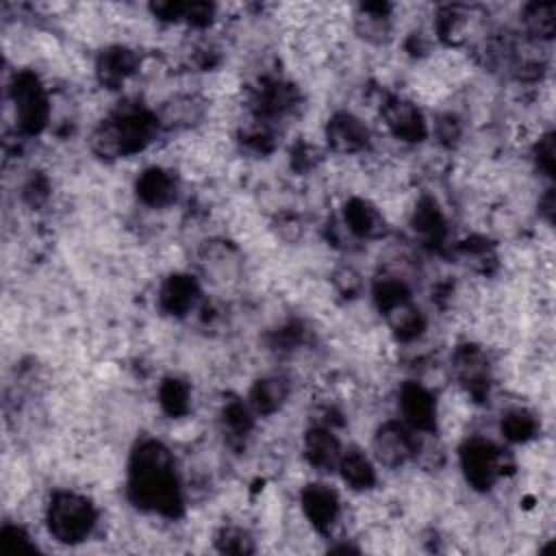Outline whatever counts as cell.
<instances>
[{
  "label": "cell",
  "mask_w": 556,
  "mask_h": 556,
  "mask_svg": "<svg viewBox=\"0 0 556 556\" xmlns=\"http://www.w3.org/2000/svg\"><path fill=\"white\" fill-rule=\"evenodd\" d=\"M539 419L532 410L523 408V406H513L508 410H504L502 419H500V432L508 443H517V445H528L536 439L539 434Z\"/></svg>",
  "instance_id": "2e32d148"
},
{
  "label": "cell",
  "mask_w": 556,
  "mask_h": 556,
  "mask_svg": "<svg viewBox=\"0 0 556 556\" xmlns=\"http://www.w3.org/2000/svg\"><path fill=\"white\" fill-rule=\"evenodd\" d=\"M191 400H193L191 387H189V382L182 380V378L169 376V378H165V380L161 382V387H159V406L163 408V413H165L167 417H174V419L189 417Z\"/></svg>",
  "instance_id": "e0dca14e"
},
{
  "label": "cell",
  "mask_w": 556,
  "mask_h": 556,
  "mask_svg": "<svg viewBox=\"0 0 556 556\" xmlns=\"http://www.w3.org/2000/svg\"><path fill=\"white\" fill-rule=\"evenodd\" d=\"M215 545L219 552H228V554H250L254 552V539L248 530L237 528V526H226L219 528L215 532Z\"/></svg>",
  "instance_id": "ac0fdd59"
},
{
  "label": "cell",
  "mask_w": 556,
  "mask_h": 556,
  "mask_svg": "<svg viewBox=\"0 0 556 556\" xmlns=\"http://www.w3.org/2000/svg\"><path fill=\"white\" fill-rule=\"evenodd\" d=\"M302 519L317 534H328L341 521V500L328 484L313 482L300 491Z\"/></svg>",
  "instance_id": "52a82bcc"
},
{
  "label": "cell",
  "mask_w": 556,
  "mask_h": 556,
  "mask_svg": "<svg viewBox=\"0 0 556 556\" xmlns=\"http://www.w3.org/2000/svg\"><path fill=\"white\" fill-rule=\"evenodd\" d=\"M326 146L339 156H361L371 150L374 132L356 111H334L324 126Z\"/></svg>",
  "instance_id": "8992f818"
},
{
  "label": "cell",
  "mask_w": 556,
  "mask_h": 556,
  "mask_svg": "<svg viewBox=\"0 0 556 556\" xmlns=\"http://www.w3.org/2000/svg\"><path fill=\"white\" fill-rule=\"evenodd\" d=\"M397 408L402 421L415 432H437L439 402L432 389H428L419 380H408L400 387Z\"/></svg>",
  "instance_id": "ba28073f"
},
{
  "label": "cell",
  "mask_w": 556,
  "mask_h": 556,
  "mask_svg": "<svg viewBox=\"0 0 556 556\" xmlns=\"http://www.w3.org/2000/svg\"><path fill=\"white\" fill-rule=\"evenodd\" d=\"M128 497L143 510L176 517L182 508V484L172 452L156 439L137 443L128 460Z\"/></svg>",
  "instance_id": "6da1fadb"
},
{
  "label": "cell",
  "mask_w": 556,
  "mask_h": 556,
  "mask_svg": "<svg viewBox=\"0 0 556 556\" xmlns=\"http://www.w3.org/2000/svg\"><path fill=\"white\" fill-rule=\"evenodd\" d=\"M43 519L50 536L59 543H80L96 530L98 510L83 493L56 491L43 508Z\"/></svg>",
  "instance_id": "7a4b0ae2"
},
{
  "label": "cell",
  "mask_w": 556,
  "mask_h": 556,
  "mask_svg": "<svg viewBox=\"0 0 556 556\" xmlns=\"http://www.w3.org/2000/svg\"><path fill=\"white\" fill-rule=\"evenodd\" d=\"M519 24L523 28V37L547 43L556 30V7L552 2H534L526 4L519 13Z\"/></svg>",
  "instance_id": "9a60e30c"
},
{
  "label": "cell",
  "mask_w": 556,
  "mask_h": 556,
  "mask_svg": "<svg viewBox=\"0 0 556 556\" xmlns=\"http://www.w3.org/2000/svg\"><path fill=\"white\" fill-rule=\"evenodd\" d=\"M159 308L169 317H187L198 308L200 289L198 282L187 274L167 276L156 291Z\"/></svg>",
  "instance_id": "7c38bea8"
},
{
  "label": "cell",
  "mask_w": 556,
  "mask_h": 556,
  "mask_svg": "<svg viewBox=\"0 0 556 556\" xmlns=\"http://www.w3.org/2000/svg\"><path fill=\"white\" fill-rule=\"evenodd\" d=\"M11 104L15 130H20V135H39L50 124L52 100L43 80L35 72L22 70L15 74L11 87Z\"/></svg>",
  "instance_id": "3957f363"
},
{
  "label": "cell",
  "mask_w": 556,
  "mask_h": 556,
  "mask_svg": "<svg viewBox=\"0 0 556 556\" xmlns=\"http://www.w3.org/2000/svg\"><path fill=\"white\" fill-rule=\"evenodd\" d=\"M141 65V56L135 48L126 43H111L96 56L93 74L104 89H117L135 76Z\"/></svg>",
  "instance_id": "9c48e42d"
},
{
  "label": "cell",
  "mask_w": 556,
  "mask_h": 556,
  "mask_svg": "<svg viewBox=\"0 0 556 556\" xmlns=\"http://www.w3.org/2000/svg\"><path fill=\"white\" fill-rule=\"evenodd\" d=\"M343 484L356 493H367L376 486L378 482V473H376V463L369 454H365L358 447H350L343 450L337 469H334Z\"/></svg>",
  "instance_id": "5bb4252c"
},
{
  "label": "cell",
  "mask_w": 556,
  "mask_h": 556,
  "mask_svg": "<svg viewBox=\"0 0 556 556\" xmlns=\"http://www.w3.org/2000/svg\"><path fill=\"white\" fill-rule=\"evenodd\" d=\"M343 454V445L334 434V428L326 424H313L302 437V456L315 471H332Z\"/></svg>",
  "instance_id": "8fae6325"
},
{
  "label": "cell",
  "mask_w": 556,
  "mask_h": 556,
  "mask_svg": "<svg viewBox=\"0 0 556 556\" xmlns=\"http://www.w3.org/2000/svg\"><path fill=\"white\" fill-rule=\"evenodd\" d=\"M291 395V382L280 376V374H271V376H263L258 378L248 395V406L256 417H271L276 413H280V408L287 404Z\"/></svg>",
  "instance_id": "4fadbf2b"
},
{
  "label": "cell",
  "mask_w": 556,
  "mask_h": 556,
  "mask_svg": "<svg viewBox=\"0 0 556 556\" xmlns=\"http://www.w3.org/2000/svg\"><path fill=\"white\" fill-rule=\"evenodd\" d=\"M378 115L391 139L400 143H419L428 137V122L419 102L400 93H384L378 104Z\"/></svg>",
  "instance_id": "277c9868"
},
{
  "label": "cell",
  "mask_w": 556,
  "mask_h": 556,
  "mask_svg": "<svg viewBox=\"0 0 556 556\" xmlns=\"http://www.w3.org/2000/svg\"><path fill=\"white\" fill-rule=\"evenodd\" d=\"M417 432L402 419L382 421L371 434V458L387 469H400L415 456Z\"/></svg>",
  "instance_id": "5b68a950"
},
{
  "label": "cell",
  "mask_w": 556,
  "mask_h": 556,
  "mask_svg": "<svg viewBox=\"0 0 556 556\" xmlns=\"http://www.w3.org/2000/svg\"><path fill=\"white\" fill-rule=\"evenodd\" d=\"M135 195L146 208H169L178 195V176L163 165L146 167L135 180Z\"/></svg>",
  "instance_id": "30bf717a"
}]
</instances>
